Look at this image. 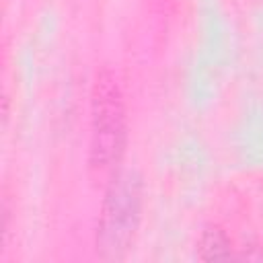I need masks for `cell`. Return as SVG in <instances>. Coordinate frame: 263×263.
<instances>
[{"mask_svg":"<svg viewBox=\"0 0 263 263\" xmlns=\"http://www.w3.org/2000/svg\"><path fill=\"white\" fill-rule=\"evenodd\" d=\"M142 208V181L136 173H119L105 195L99 220V253L103 259H119L134 240Z\"/></svg>","mask_w":263,"mask_h":263,"instance_id":"obj_1","label":"cell"},{"mask_svg":"<svg viewBox=\"0 0 263 263\" xmlns=\"http://www.w3.org/2000/svg\"><path fill=\"white\" fill-rule=\"evenodd\" d=\"M125 140V117L119 86L111 72L97 74L92 88V142L90 162L95 168H109L119 160Z\"/></svg>","mask_w":263,"mask_h":263,"instance_id":"obj_2","label":"cell"},{"mask_svg":"<svg viewBox=\"0 0 263 263\" xmlns=\"http://www.w3.org/2000/svg\"><path fill=\"white\" fill-rule=\"evenodd\" d=\"M197 249H199V257L205 261L230 257V242L220 228H205L199 236Z\"/></svg>","mask_w":263,"mask_h":263,"instance_id":"obj_3","label":"cell"}]
</instances>
